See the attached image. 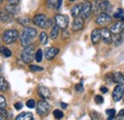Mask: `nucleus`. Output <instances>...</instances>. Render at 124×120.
Masks as SVG:
<instances>
[{
    "label": "nucleus",
    "instance_id": "obj_1",
    "mask_svg": "<svg viewBox=\"0 0 124 120\" xmlns=\"http://www.w3.org/2000/svg\"><path fill=\"white\" fill-rule=\"evenodd\" d=\"M37 34V31L34 28H31V27H26L24 30L22 31L21 35H20V42L21 45L24 47L31 45L32 40L35 38Z\"/></svg>",
    "mask_w": 124,
    "mask_h": 120
},
{
    "label": "nucleus",
    "instance_id": "obj_2",
    "mask_svg": "<svg viewBox=\"0 0 124 120\" xmlns=\"http://www.w3.org/2000/svg\"><path fill=\"white\" fill-rule=\"evenodd\" d=\"M32 22L34 25H36L37 27H39L41 29H47L52 25V20L49 19L46 15L43 14L35 15L32 19Z\"/></svg>",
    "mask_w": 124,
    "mask_h": 120
},
{
    "label": "nucleus",
    "instance_id": "obj_3",
    "mask_svg": "<svg viewBox=\"0 0 124 120\" xmlns=\"http://www.w3.org/2000/svg\"><path fill=\"white\" fill-rule=\"evenodd\" d=\"M33 55H35V53H34V46L29 45L27 47H25V49L23 50L21 57H22V60H23L24 63L29 64L33 59Z\"/></svg>",
    "mask_w": 124,
    "mask_h": 120
},
{
    "label": "nucleus",
    "instance_id": "obj_4",
    "mask_svg": "<svg viewBox=\"0 0 124 120\" xmlns=\"http://www.w3.org/2000/svg\"><path fill=\"white\" fill-rule=\"evenodd\" d=\"M19 34L16 30H7L3 33V41L6 44H12L16 42Z\"/></svg>",
    "mask_w": 124,
    "mask_h": 120
},
{
    "label": "nucleus",
    "instance_id": "obj_5",
    "mask_svg": "<svg viewBox=\"0 0 124 120\" xmlns=\"http://www.w3.org/2000/svg\"><path fill=\"white\" fill-rule=\"evenodd\" d=\"M36 112L41 116H46L50 112V105L45 100H40L36 106Z\"/></svg>",
    "mask_w": 124,
    "mask_h": 120
},
{
    "label": "nucleus",
    "instance_id": "obj_6",
    "mask_svg": "<svg viewBox=\"0 0 124 120\" xmlns=\"http://www.w3.org/2000/svg\"><path fill=\"white\" fill-rule=\"evenodd\" d=\"M93 12V7L90 1H84L81 4V15L83 19H87L90 17V15Z\"/></svg>",
    "mask_w": 124,
    "mask_h": 120
},
{
    "label": "nucleus",
    "instance_id": "obj_7",
    "mask_svg": "<svg viewBox=\"0 0 124 120\" xmlns=\"http://www.w3.org/2000/svg\"><path fill=\"white\" fill-rule=\"evenodd\" d=\"M54 20H55V24L60 28L65 30L68 26V23H69V18L67 15H56L54 17Z\"/></svg>",
    "mask_w": 124,
    "mask_h": 120
},
{
    "label": "nucleus",
    "instance_id": "obj_8",
    "mask_svg": "<svg viewBox=\"0 0 124 120\" xmlns=\"http://www.w3.org/2000/svg\"><path fill=\"white\" fill-rule=\"evenodd\" d=\"M124 94V86L123 85H117L115 87L113 91V99L116 102H118Z\"/></svg>",
    "mask_w": 124,
    "mask_h": 120
},
{
    "label": "nucleus",
    "instance_id": "obj_9",
    "mask_svg": "<svg viewBox=\"0 0 124 120\" xmlns=\"http://www.w3.org/2000/svg\"><path fill=\"white\" fill-rule=\"evenodd\" d=\"M0 21L7 24L12 23L14 21V15L10 14L8 11H6V9L0 10Z\"/></svg>",
    "mask_w": 124,
    "mask_h": 120
},
{
    "label": "nucleus",
    "instance_id": "obj_10",
    "mask_svg": "<svg viewBox=\"0 0 124 120\" xmlns=\"http://www.w3.org/2000/svg\"><path fill=\"white\" fill-rule=\"evenodd\" d=\"M112 21V17L107 14V13H101L100 15L96 17L95 22L98 25H104V24H108Z\"/></svg>",
    "mask_w": 124,
    "mask_h": 120
},
{
    "label": "nucleus",
    "instance_id": "obj_11",
    "mask_svg": "<svg viewBox=\"0 0 124 120\" xmlns=\"http://www.w3.org/2000/svg\"><path fill=\"white\" fill-rule=\"evenodd\" d=\"M59 52V49L55 48V47H51V48H47L45 50V58L47 60H53Z\"/></svg>",
    "mask_w": 124,
    "mask_h": 120
},
{
    "label": "nucleus",
    "instance_id": "obj_12",
    "mask_svg": "<svg viewBox=\"0 0 124 120\" xmlns=\"http://www.w3.org/2000/svg\"><path fill=\"white\" fill-rule=\"evenodd\" d=\"M100 30H101V38H102V40H103L106 44H111V43L113 42L111 30H108L107 28H103V29H101Z\"/></svg>",
    "mask_w": 124,
    "mask_h": 120
},
{
    "label": "nucleus",
    "instance_id": "obj_13",
    "mask_svg": "<svg viewBox=\"0 0 124 120\" xmlns=\"http://www.w3.org/2000/svg\"><path fill=\"white\" fill-rule=\"evenodd\" d=\"M110 30L114 34H120V32L124 31V22L123 21H119V22L115 23L110 28Z\"/></svg>",
    "mask_w": 124,
    "mask_h": 120
},
{
    "label": "nucleus",
    "instance_id": "obj_14",
    "mask_svg": "<svg viewBox=\"0 0 124 120\" xmlns=\"http://www.w3.org/2000/svg\"><path fill=\"white\" fill-rule=\"evenodd\" d=\"M84 26V19L80 16H78L77 18H75L74 22H73V25H72V30L74 31H78L80 30Z\"/></svg>",
    "mask_w": 124,
    "mask_h": 120
},
{
    "label": "nucleus",
    "instance_id": "obj_15",
    "mask_svg": "<svg viewBox=\"0 0 124 120\" xmlns=\"http://www.w3.org/2000/svg\"><path fill=\"white\" fill-rule=\"evenodd\" d=\"M91 38H92V42H93V45L98 44L100 39H101V30H99V29H94L92 31Z\"/></svg>",
    "mask_w": 124,
    "mask_h": 120
},
{
    "label": "nucleus",
    "instance_id": "obj_16",
    "mask_svg": "<svg viewBox=\"0 0 124 120\" xmlns=\"http://www.w3.org/2000/svg\"><path fill=\"white\" fill-rule=\"evenodd\" d=\"M37 91H38V94L44 98V99H47L51 96V91L50 90L47 88V87H44V86H39L38 89H37Z\"/></svg>",
    "mask_w": 124,
    "mask_h": 120
},
{
    "label": "nucleus",
    "instance_id": "obj_17",
    "mask_svg": "<svg viewBox=\"0 0 124 120\" xmlns=\"http://www.w3.org/2000/svg\"><path fill=\"white\" fill-rule=\"evenodd\" d=\"M6 11H8L10 14H12L13 15H16L20 13V8L17 6V5H12V4H9L5 7Z\"/></svg>",
    "mask_w": 124,
    "mask_h": 120
},
{
    "label": "nucleus",
    "instance_id": "obj_18",
    "mask_svg": "<svg viewBox=\"0 0 124 120\" xmlns=\"http://www.w3.org/2000/svg\"><path fill=\"white\" fill-rule=\"evenodd\" d=\"M71 15L74 18H77L79 15H81V4L78 5H75L72 7L71 9Z\"/></svg>",
    "mask_w": 124,
    "mask_h": 120
},
{
    "label": "nucleus",
    "instance_id": "obj_19",
    "mask_svg": "<svg viewBox=\"0 0 124 120\" xmlns=\"http://www.w3.org/2000/svg\"><path fill=\"white\" fill-rule=\"evenodd\" d=\"M114 81L115 83L118 84V85H123L124 86V76L120 73H114Z\"/></svg>",
    "mask_w": 124,
    "mask_h": 120
},
{
    "label": "nucleus",
    "instance_id": "obj_20",
    "mask_svg": "<svg viewBox=\"0 0 124 120\" xmlns=\"http://www.w3.org/2000/svg\"><path fill=\"white\" fill-rule=\"evenodd\" d=\"M17 22L21 25V26H23V27H28L30 24H31V19L28 17V16H22V17H19L18 19H17Z\"/></svg>",
    "mask_w": 124,
    "mask_h": 120
},
{
    "label": "nucleus",
    "instance_id": "obj_21",
    "mask_svg": "<svg viewBox=\"0 0 124 120\" xmlns=\"http://www.w3.org/2000/svg\"><path fill=\"white\" fill-rule=\"evenodd\" d=\"M33 118L31 112H22L18 116H16V120H31Z\"/></svg>",
    "mask_w": 124,
    "mask_h": 120
},
{
    "label": "nucleus",
    "instance_id": "obj_22",
    "mask_svg": "<svg viewBox=\"0 0 124 120\" xmlns=\"http://www.w3.org/2000/svg\"><path fill=\"white\" fill-rule=\"evenodd\" d=\"M9 89V84L6 81V79L1 75L0 76V90L1 91H6Z\"/></svg>",
    "mask_w": 124,
    "mask_h": 120
},
{
    "label": "nucleus",
    "instance_id": "obj_23",
    "mask_svg": "<svg viewBox=\"0 0 124 120\" xmlns=\"http://www.w3.org/2000/svg\"><path fill=\"white\" fill-rule=\"evenodd\" d=\"M58 34H59V27L55 24V25H54L53 29H52V30H51V34H50V36H51L52 39H55V38H57Z\"/></svg>",
    "mask_w": 124,
    "mask_h": 120
},
{
    "label": "nucleus",
    "instance_id": "obj_24",
    "mask_svg": "<svg viewBox=\"0 0 124 120\" xmlns=\"http://www.w3.org/2000/svg\"><path fill=\"white\" fill-rule=\"evenodd\" d=\"M58 0H47L46 1V7L48 9H54L57 7Z\"/></svg>",
    "mask_w": 124,
    "mask_h": 120
},
{
    "label": "nucleus",
    "instance_id": "obj_25",
    "mask_svg": "<svg viewBox=\"0 0 124 120\" xmlns=\"http://www.w3.org/2000/svg\"><path fill=\"white\" fill-rule=\"evenodd\" d=\"M0 53L2 55H4L5 57H10L12 55V52L6 47H1L0 48Z\"/></svg>",
    "mask_w": 124,
    "mask_h": 120
},
{
    "label": "nucleus",
    "instance_id": "obj_26",
    "mask_svg": "<svg viewBox=\"0 0 124 120\" xmlns=\"http://www.w3.org/2000/svg\"><path fill=\"white\" fill-rule=\"evenodd\" d=\"M113 43L115 46H119L122 43V37L120 34H115L114 38H113Z\"/></svg>",
    "mask_w": 124,
    "mask_h": 120
},
{
    "label": "nucleus",
    "instance_id": "obj_27",
    "mask_svg": "<svg viewBox=\"0 0 124 120\" xmlns=\"http://www.w3.org/2000/svg\"><path fill=\"white\" fill-rule=\"evenodd\" d=\"M106 114L108 115L107 120H114L115 116H116V110L115 109H110L106 111Z\"/></svg>",
    "mask_w": 124,
    "mask_h": 120
},
{
    "label": "nucleus",
    "instance_id": "obj_28",
    "mask_svg": "<svg viewBox=\"0 0 124 120\" xmlns=\"http://www.w3.org/2000/svg\"><path fill=\"white\" fill-rule=\"evenodd\" d=\"M42 57H43V52H42V50L41 49H38L35 52V55H34V58L36 62H41L42 61Z\"/></svg>",
    "mask_w": 124,
    "mask_h": 120
},
{
    "label": "nucleus",
    "instance_id": "obj_29",
    "mask_svg": "<svg viewBox=\"0 0 124 120\" xmlns=\"http://www.w3.org/2000/svg\"><path fill=\"white\" fill-rule=\"evenodd\" d=\"M39 41H40L41 44H43V45L47 44V42H48V35H47L46 32L42 31V32L40 33V35H39Z\"/></svg>",
    "mask_w": 124,
    "mask_h": 120
},
{
    "label": "nucleus",
    "instance_id": "obj_30",
    "mask_svg": "<svg viewBox=\"0 0 124 120\" xmlns=\"http://www.w3.org/2000/svg\"><path fill=\"white\" fill-rule=\"evenodd\" d=\"M91 118H92V120H101L102 117H101L100 113H98L94 111H92L91 112Z\"/></svg>",
    "mask_w": 124,
    "mask_h": 120
},
{
    "label": "nucleus",
    "instance_id": "obj_31",
    "mask_svg": "<svg viewBox=\"0 0 124 120\" xmlns=\"http://www.w3.org/2000/svg\"><path fill=\"white\" fill-rule=\"evenodd\" d=\"M105 80H106V82H107L108 84H110V85H112L113 83H115L113 74H108V75H106V76H105Z\"/></svg>",
    "mask_w": 124,
    "mask_h": 120
},
{
    "label": "nucleus",
    "instance_id": "obj_32",
    "mask_svg": "<svg viewBox=\"0 0 124 120\" xmlns=\"http://www.w3.org/2000/svg\"><path fill=\"white\" fill-rule=\"evenodd\" d=\"M63 112H62L61 111H59V110H54V116L56 118V119H61L62 117H63Z\"/></svg>",
    "mask_w": 124,
    "mask_h": 120
},
{
    "label": "nucleus",
    "instance_id": "obj_33",
    "mask_svg": "<svg viewBox=\"0 0 124 120\" xmlns=\"http://www.w3.org/2000/svg\"><path fill=\"white\" fill-rule=\"evenodd\" d=\"M30 70H31V72H41V71H43V68L35 66V65H31L30 66Z\"/></svg>",
    "mask_w": 124,
    "mask_h": 120
},
{
    "label": "nucleus",
    "instance_id": "obj_34",
    "mask_svg": "<svg viewBox=\"0 0 124 120\" xmlns=\"http://www.w3.org/2000/svg\"><path fill=\"white\" fill-rule=\"evenodd\" d=\"M94 101H95L96 104H102V103L104 102V99H103V97H102L101 95H95Z\"/></svg>",
    "mask_w": 124,
    "mask_h": 120
},
{
    "label": "nucleus",
    "instance_id": "obj_35",
    "mask_svg": "<svg viewBox=\"0 0 124 120\" xmlns=\"http://www.w3.org/2000/svg\"><path fill=\"white\" fill-rule=\"evenodd\" d=\"M26 105H27V107H28V108L32 109V108H34V107H35V101H34L33 99H29V100L27 101Z\"/></svg>",
    "mask_w": 124,
    "mask_h": 120
},
{
    "label": "nucleus",
    "instance_id": "obj_36",
    "mask_svg": "<svg viewBox=\"0 0 124 120\" xmlns=\"http://www.w3.org/2000/svg\"><path fill=\"white\" fill-rule=\"evenodd\" d=\"M6 99H5V97L4 96H2V95H0V109L1 108H6Z\"/></svg>",
    "mask_w": 124,
    "mask_h": 120
},
{
    "label": "nucleus",
    "instance_id": "obj_37",
    "mask_svg": "<svg viewBox=\"0 0 124 120\" xmlns=\"http://www.w3.org/2000/svg\"><path fill=\"white\" fill-rule=\"evenodd\" d=\"M0 114L2 116H4V117H8L9 116L8 115V112L6 111V108H1L0 109Z\"/></svg>",
    "mask_w": 124,
    "mask_h": 120
},
{
    "label": "nucleus",
    "instance_id": "obj_38",
    "mask_svg": "<svg viewBox=\"0 0 124 120\" xmlns=\"http://www.w3.org/2000/svg\"><path fill=\"white\" fill-rule=\"evenodd\" d=\"M76 90L78 91V92H82L84 90V88H83V85L82 83H78V85L76 86Z\"/></svg>",
    "mask_w": 124,
    "mask_h": 120
},
{
    "label": "nucleus",
    "instance_id": "obj_39",
    "mask_svg": "<svg viewBox=\"0 0 124 120\" xmlns=\"http://www.w3.org/2000/svg\"><path fill=\"white\" fill-rule=\"evenodd\" d=\"M123 15V11L122 10H118V13H116V14H115L114 15V17H116V18H121V16Z\"/></svg>",
    "mask_w": 124,
    "mask_h": 120
},
{
    "label": "nucleus",
    "instance_id": "obj_40",
    "mask_svg": "<svg viewBox=\"0 0 124 120\" xmlns=\"http://www.w3.org/2000/svg\"><path fill=\"white\" fill-rule=\"evenodd\" d=\"M15 107H16V109L17 111H19V110L22 109V103H21V102H17V103L15 104Z\"/></svg>",
    "mask_w": 124,
    "mask_h": 120
},
{
    "label": "nucleus",
    "instance_id": "obj_41",
    "mask_svg": "<svg viewBox=\"0 0 124 120\" xmlns=\"http://www.w3.org/2000/svg\"><path fill=\"white\" fill-rule=\"evenodd\" d=\"M9 2V4H12V5H17L19 3V0H7Z\"/></svg>",
    "mask_w": 124,
    "mask_h": 120
},
{
    "label": "nucleus",
    "instance_id": "obj_42",
    "mask_svg": "<svg viewBox=\"0 0 124 120\" xmlns=\"http://www.w3.org/2000/svg\"><path fill=\"white\" fill-rule=\"evenodd\" d=\"M100 91H101L102 93H107V92H108V89H107L106 87L102 86V87H100Z\"/></svg>",
    "mask_w": 124,
    "mask_h": 120
},
{
    "label": "nucleus",
    "instance_id": "obj_43",
    "mask_svg": "<svg viewBox=\"0 0 124 120\" xmlns=\"http://www.w3.org/2000/svg\"><path fill=\"white\" fill-rule=\"evenodd\" d=\"M115 120H124V115H122V114H118V115L116 117V119Z\"/></svg>",
    "mask_w": 124,
    "mask_h": 120
},
{
    "label": "nucleus",
    "instance_id": "obj_44",
    "mask_svg": "<svg viewBox=\"0 0 124 120\" xmlns=\"http://www.w3.org/2000/svg\"><path fill=\"white\" fill-rule=\"evenodd\" d=\"M60 105H61L62 109H66V108L68 107V104H66V103H63V102H61V103H60Z\"/></svg>",
    "mask_w": 124,
    "mask_h": 120
},
{
    "label": "nucleus",
    "instance_id": "obj_45",
    "mask_svg": "<svg viewBox=\"0 0 124 120\" xmlns=\"http://www.w3.org/2000/svg\"><path fill=\"white\" fill-rule=\"evenodd\" d=\"M61 3H62V0H58V3H57V7H56V9H59V8H60Z\"/></svg>",
    "mask_w": 124,
    "mask_h": 120
},
{
    "label": "nucleus",
    "instance_id": "obj_46",
    "mask_svg": "<svg viewBox=\"0 0 124 120\" xmlns=\"http://www.w3.org/2000/svg\"><path fill=\"white\" fill-rule=\"evenodd\" d=\"M0 120H6V117H4V116L0 115Z\"/></svg>",
    "mask_w": 124,
    "mask_h": 120
},
{
    "label": "nucleus",
    "instance_id": "obj_47",
    "mask_svg": "<svg viewBox=\"0 0 124 120\" xmlns=\"http://www.w3.org/2000/svg\"><path fill=\"white\" fill-rule=\"evenodd\" d=\"M1 74H2V70H1V68H0V76H1Z\"/></svg>",
    "mask_w": 124,
    "mask_h": 120
},
{
    "label": "nucleus",
    "instance_id": "obj_48",
    "mask_svg": "<svg viewBox=\"0 0 124 120\" xmlns=\"http://www.w3.org/2000/svg\"><path fill=\"white\" fill-rule=\"evenodd\" d=\"M121 19H122V20H124V15L121 16Z\"/></svg>",
    "mask_w": 124,
    "mask_h": 120
},
{
    "label": "nucleus",
    "instance_id": "obj_49",
    "mask_svg": "<svg viewBox=\"0 0 124 120\" xmlns=\"http://www.w3.org/2000/svg\"><path fill=\"white\" fill-rule=\"evenodd\" d=\"M1 3H2V0H0V4H1Z\"/></svg>",
    "mask_w": 124,
    "mask_h": 120
},
{
    "label": "nucleus",
    "instance_id": "obj_50",
    "mask_svg": "<svg viewBox=\"0 0 124 120\" xmlns=\"http://www.w3.org/2000/svg\"><path fill=\"white\" fill-rule=\"evenodd\" d=\"M69 1H75V0H69Z\"/></svg>",
    "mask_w": 124,
    "mask_h": 120
},
{
    "label": "nucleus",
    "instance_id": "obj_51",
    "mask_svg": "<svg viewBox=\"0 0 124 120\" xmlns=\"http://www.w3.org/2000/svg\"><path fill=\"white\" fill-rule=\"evenodd\" d=\"M31 120H33V118H32V119H31Z\"/></svg>",
    "mask_w": 124,
    "mask_h": 120
},
{
    "label": "nucleus",
    "instance_id": "obj_52",
    "mask_svg": "<svg viewBox=\"0 0 124 120\" xmlns=\"http://www.w3.org/2000/svg\"><path fill=\"white\" fill-rule=\"evenodd\" d=\"M123 34H124V31H123Z\"/></svg>",
    "mask_w": 124,
    "mask_h": 120
},
{
    "label": "nucleus",
    "instance_id": "obj_53",
    "mask_svg": "<svg viewBox=\"0 0 124 120\" xmlns=\"http://www.w3.org/2000/svg\"><path fill=\"white\" fill-rule=\"evenodd\" d=\"M123 102H124V101H123Z\"/></svg>",
    "mask_w": 124,
    "mask_h": 120
}]
</instances>
